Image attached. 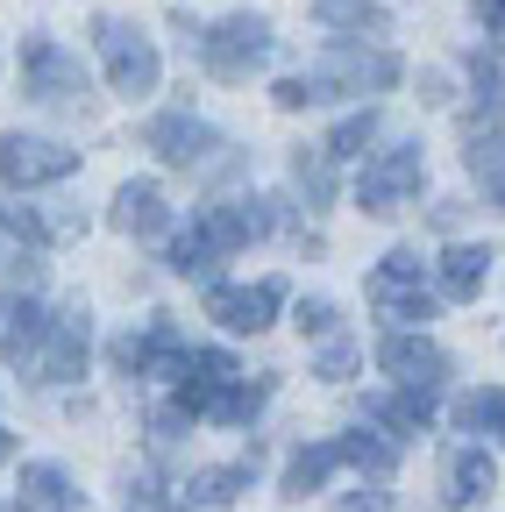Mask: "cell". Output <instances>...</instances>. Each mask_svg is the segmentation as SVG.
<instances>
[{"mask_svg": "<svg viewBox=\"0 0 505 512\" xmlns=\"http://www.w3.org/2000/svg\"><path fill=\"white\" fill-rule=\"evenodd\" d=\"M392 86H399V57L392 50H328L313 72L278 79L271 100L285 114H299V107H328V100H349V93H392Z\"/></svg>", "mask_w": 505, "mask_h": 512, "instance_id": "6da1fadb", "label": "cell"}, {"mask_svg": "<svg viewBox=\"0 0 505 512\" xmlns=\"http://www.w3.org/2000/svg\"><path fill=\"white\" fill-rule=\"evenodd\" d=\"M86 356H93V313L79 299H65V306L43 313L36 342L15 363L29 370V384H72V377H86Z\"/></svg>", "mask_w": 505, "mask_h": 512, "instance_id": "7a4b0ae2", "label": "cell"}, {"mask_svg": "<svg viewBox=\"0 0 505 512\" xmlns=\"http://www.w3.org/2000/svg\"><path fill=\"white\" fill-rule=\"evenodd\" d=\"M22 93L50 114H93V79L57 36H22Z\"/></svg>", "mask_w": 505, "mask_h": 512, "instance_id": "3957f363", "label": "cell"}, {"mask_svg": "<svg viewBox=\"0 0 505 512\" xmlns=\"http://www.w3.org/2000/svg\"><path fill=\"white\" fill-rule=\"evenodd\" d=\"M93 50H100V64H107V86H114L121 100H143V93H157V79H164V57H157V43H150L136 22H121V15H93Z\"/></svg>", "mask_w": 505, "mask_h": 512, "instance_id": "277c9868", "label": "cell"}, {"mask_svg": "<svg viewBox=\"0 0 505 512\" xmlns=\"http://www.w3.org/2000/svg\"><path fill=\"white\" fill-rule=\"evenodd\" d=\"M363 299H370L377 320H392V328H427L441 292H427V278H420V249H392L385 264L363 278Z\"/></svg>", "mask_w": 505, "mask_h": 512, "instance_id": "5b68a950", "label": "cell"}, {"mask_svg": "<svg viewBox=\"0 0 505 512\" xmlns=\"http://www.w3.org/2000/svg\"><path fill=\"white\" fill-rule=\"evenodd\" d=\"M107 363H114V377H143V384H171L178 377V363H185V335H178V320L171 313H150L143 328H129V335H114L107 342Z\"/></svg>", "mask_w": 505, "mask_h": 512, "instance_id": "8992f818", "label": "cell"}, {"mask_svg": "<svg viewBox=\"0 0 505 512\" xmlns=\"http://www.w3.org/2000/svg\"><path fill=\"white\" fill-rule=\"evenodd\" d=\"M427 185V157H420V143H392V150H377L370 164H363V178H356V207L370 214V221H385V214H399L413 192Z\"/></svg>", "mask_w": 505, "mask_h": 512, "instance_id": "52a82bcc", "label": "cell"}, {"mask_svg": "<svg viewBox=\"0 0 505 512\" xmlns=\"http://www.w3.org/2000/svg\"><path fill=\"white\" fill-rule=\"evenodd\" d=\"M200 64L214 79H249V72H264L271 64V22L264 15H221L207 36H200Z\"/></svg>", "mask_w": 505, "mask_h": 512, "instance_id": "ba28073f", "label": "cell"}, {"mask_svg": "<svg viewBox=\"0 0 505 512\" xmlns=\"http://www.w3.org/2000/svg\"><path fill=\"white\" fill-rule=\"evenodd\" d=\"M79 171V150L50 143V136H0V185L8 192H36Z\"/></svg>", "mask_w": 505, "mask_h": 512, "instance_id": "9c48e42d", "label": "cell"}, {"mask_svg": "<svg viewBox=\"0 0 505 512\" xmlns=\"http://www.w3.org/2000/svg\"><path fill=\"white\" fill-rule=\"evenodd\" d=\"M278 306H285V278L214 285V292H207V320H221L228 335H264V328H278Z\"/></svg>", "mask_w": 505, "mask_h": 512, "instance_id": "30bf717a", "label": "cell"}, {"mask_svg": "<svg viewBox=\"0 0 505 512\" xmlns=\"http://www.w3.org/2000/svg\"><path fill=\"white\" fill-rule=\"evenodd\" d=\"M377 370H385L392 384H420V392H441V384H449V349L427 342L420 328H392L385 342H377Z\"/></svg>", "mask_w": 505, "mask_h": 512, "instance_id": "8fae6325", "label": "cell"}, {"mask_svg": "<svg viewBox=\"0 0 505 512\" xmlns=\"http://www.w3.org/2000/svg\"><path fill=\"white\" fill-rule=\"evenodd\" d=\"M143 143H150L171 171H207V164H214V150H228L214 128H200L185 107H178V114H157V121L143 128Z\"/></svg>", "mask_w": 505, "mask_h": 512, "instance_id": "7c38bea8", "label": "cell"}, {"mask_svg": "<svg viewBox=\"0 0 505 512\" xmlns=\"http://www.w3.org/2000/svg\"><path fill=\"white\" fill-rule=\"evenodd\" d=\"M228 377H242V363H235L228 349H185V363H178V377H171V399L193 413V420H207V406L221 399Z\"/></svg>", "mask_w": 505, "mask_h": 512, "instance_id": "4fadbf2b", "label": "cell"}, {"mask_svg": "<svg viewBox=\"0 0 505 512\" xmlns=\"http://www.w3.org/2000/svg\"><path fill=\"white\" fill-rule=\"evenodd\" d=\"M491 491H498V463H491V448L456 441L449 456H441V505L463 512V505H477V498H491Z\"/></svg>", "mask_w": 505, "mask_h": 512, "instance_id": "5bb4252c", "label": "cell"}, {"mask_svg": "<svg viewBox=\"0 0 505 512\" xmlns=\"http://www.w3.org/2000/svg\"><path fill=\"white\" fill-rule=\"evenodd\" d=\"M491 264H498V256H491L484 242H449V249H441V264H434V292L470 306V299L491 285Z\"/></svg>", "mask_w": 505, "mask_h": 512, "instance_id": "9a60e30c", "label": "cell"}, {"mask_svg": "<svg viewBox=\"0 0 505 512\" xmlns=\"http://www.w3.org/2000/svg\"><path fill=\"white\" fill-rule=\"evenodd\" d=\"M121 235H136V242H150V235H164L171 228V207H164V185H150V178H129L114 192V214H107Z\"/></svg>", "mask_w": 505, "mask_h": 512, "instance_id": "2e32d148", "label": "cell"}, {"mask_svg": "<svg viewBox=\"0 0 505 512\" xmlns=\"http://www.w3.org/2000/svg\"><path fill=\"white\" fill-rule=\"evenodd\" d=\"M15 512H79V491L57 463H29L22 470V491H15Z\"/></svg>", "mask_w": 505, "mask_h": 512, "instance_id": "e0dca14e", "label": "cell"}, {"mask_svg": "<svg viewBox=\"0 0 505 512\" xmlns=\"http://www.w3.org/2000/svg\"><path fill=\"white\" fill-rule=\"evenodd\" d=\"M342 463L349 470H370V477H392L399 470V434L377 420V427H349L342 434Z\"/></svg>", "mask_w": 505, "mask_h": 512, "instance_id": "ac0fdd59", "label": "cell"}, {"mask_svg": "<svg viewBox=\"0 0 505 512\" xmlns=\"http://www.w3.org/2000/svg\"><path fill=\"white\" fill-rule=\"evenodd\" d=\"M0 228H8L15 242H29V249H43V242L79 235L86 221H79V214H43V207H22V192H15V207H0Z\"/></svg>", "mask_w": 505, "mask_h": 512, "instance_id": "d6986e66", "label": "cell"}, {"mask_svg": "<svg viewBox=\"0 0 505 512\" xmlns=\"http://www.w3.org/2000/svg\"><path fill=\"white\" fill-rule=\"evenodd\" d=\"M470 178L491 192V207L505 214V128H470V150H463Z\"/></svg>", "mask_w": 505, "mask_h": 512, "instance_id": "ffe728a7", "label": "cell"}, {"mask_svg": "<svg viewBox=\"0 0 505 512\" xmlns=\"http://www.w3.org/2000/svg\"><path fill=\"white\" fill-rule=\"evenodd\" d=\"M335 470H342V441H313V448H299V456L285 463L278 491H285V498H306V491H321Z\"/></svg>", "mask_w": 505, "mask_h": 512, "instance_id": "44dd1931", "label": "cell"}, {"mask_svg": "<svg viewBox=\"0 0 505 512\" xmlns=\"http://www.w3.org/2000/svg\"><path fill=\"white\" fill-rule=\"evenodd\" d=\"M292 185L306 192V207L321 214V207L335 200V150H328V143H299V150H292Z\"/></svg>", "mask_w": 505, "mask_h": 512, "instance_id": "7402d4cb", "label": "cell"}, {"mask_svg": "<svg viewBox=\"0 0 505 512\" xmlns=\"http://www.w3.org/2000/svg\"><path fill=\"white\" fill-rule=\"evenodd\" d=\"M264 399H271V370L264 377H228L221 384V399L207 406V420H221V427H249L264 413Z\"/></svg>", "mask_w": 505, "mask_h": 512, "instance_id": "603a6c76", "label": "cell"}, {"mask_svg": "<svg viewBox=\"0 0 505 512\" xmlns=\"http://www.w3.org/2000/svg\"><path fill=\"white\" fill-rule=\"evenodd\" d=\"M456 427L477 441H505V384H477L456 399Z\"/></svg>", "mask_w": 505, "mask_h": 512, "instance_id": "cb8c5ba5", "label": "cell"}, {"mask_svg": "<svg viewBox=\"0 0 505 512\" xmlns=\"http://www.w3.org/2000/svg\"><path fill=\"white\" fill-rule=\"evenodd\" d=\"M249 491V463H221V470H193L185 477V498H193L200 512H221Z\"/></svg>", "mask_w": 505, "mask_h": 512, "instance_id": "d4e9b609", "label": "cell"}, {"mask_svg": "<svg viewBox=\"0 0 505 512\" xmlns=\"http://www.w3.org/2000/svg\"><path fill=\"white\" fill-rule=\"evenodd\" d=\"M313 22L321 29H349V36H385L392 15L377 0H313Z\"/></svg>", "mask_w": 505, "mask_h": 512, "instance_id": "484cf974", "label": "cell"}, {"mask_svg": "<svg viewBox=\"0 0 505 512\" xmlns=\"http://www.w3.org/2000/svg\"><path fill=\"white\" fill-rule=\"evenodd\" d=\"M370 420H385L392 434H420L434 420V392H420V384H392V399H377Z\"/></svg>", "mask_w": 505, "mask_h": 512, "instance_id": "4316f807", "label": "cell"}, {"mask_svg": "<svg viewBox=\"0 0 505 512\" xmlns=\"http://www.w3.org/2000/svg\"><path fill=\"white\" fill-rule=\"evenodd\" d=\"M221 264H228V256H221V249H214L200 228H185V235L171 242V271H178V278H214Z\"/></svg>", "mask_w": 505, "mask_h": 512, "instance_id": "83f0119b", "label": "cell"}, {"mask_svg": "<svg viewBox=\"0 0 505 512\" xmlns=\"http://www.w3.org/2000/svg\"><path fill=\"white\" fill-rule=\"evenodd\" d=\"M370 143H377V114H370V107H363V114H349V121H335V136H328L335 164H342V157H363Z\"/></svg>", "mask_w": 505, "mask_h": 512, "instance_id": "f1b7e54d", "label": "cell"}, {"mask_svg": "<svg viewBox=\"0 0 505 512\" xmlns=\"http://www.w3.org/2000/svg\"><path fill=\"white\" fill-rule=\"evenodd\" d=\"M356 363H363V349H356L349 335H328V342H321V356H313V377L342 384V377H356Z\"/></svg>", "mask_w": 505, "mask_h": 512, "instance_id": "f546056e", "label": "cell"}, {"mask_svg": "<svg viewBox=\"0 0 505 512\" xmlns=\"http://www.w3.org/2000/svg\"><path fill=\"white\" fill-rule=\"evenodd\" d=\"M121 512H200L193 498H164V484L157 477H129V505Z\"/></svg>", "mask_w": 505, "mask_h": 512, "instance_id": "4dcf8cb0", "label": "cell"}, {"mask_svg": "<svg viewBox=\"0 0 505 512\" xmlns=\"http://www.w3.org/2000/svg\"><path fill=\"white\" fill-rule=\"evenodd\" d=\"M299 335H313V342L342 335V313H335V299H299Z\"/></svg>", "mask_w": 505, "mask_h": 512, "instance_id": "1f68e13d", "label": "cell"}, {"mask_svg": "<svg viewBox=\"0 0 505 512\" xmlns=\"http://www.w3.org/2000/svg\"><path fill=\"white\" fill-rule=\"evenodd\" d=\"M328 512H392V491H385V477H370V484H356V491H342Z\"/></svg>", "mask_w": 505, "mask_h": 512, "instance_id": "d6a6232c", "label": "cell"}, {"mask_svg": "<svg viewBox=\"0 0 505 512\" xmlns=\"http://www.w3.org/2000/svg\"><path fill=\"white\" fill-rule=\"evenodd\" d=\"M477 22H484L491 36H505V0H477Z\"/></svg>", "mask_w": 505, "mask_h": 512, "instance_id": "836d02e7", "label": "cell"}, {"mask_svg": "<svg viewBox=\"0 0 505 512\" xmlns=\"http://www.w3.org/2000/svg\"><path fill=\"white\" fill-rule=\"evenodd\" d=\"M8 456H15V434H8V427H0V463H8Z\"/></svg>", "mask_w": 505, "mask_h": 512, "instance_id": "e575fe53", "label": "cell"}]
</instances>
